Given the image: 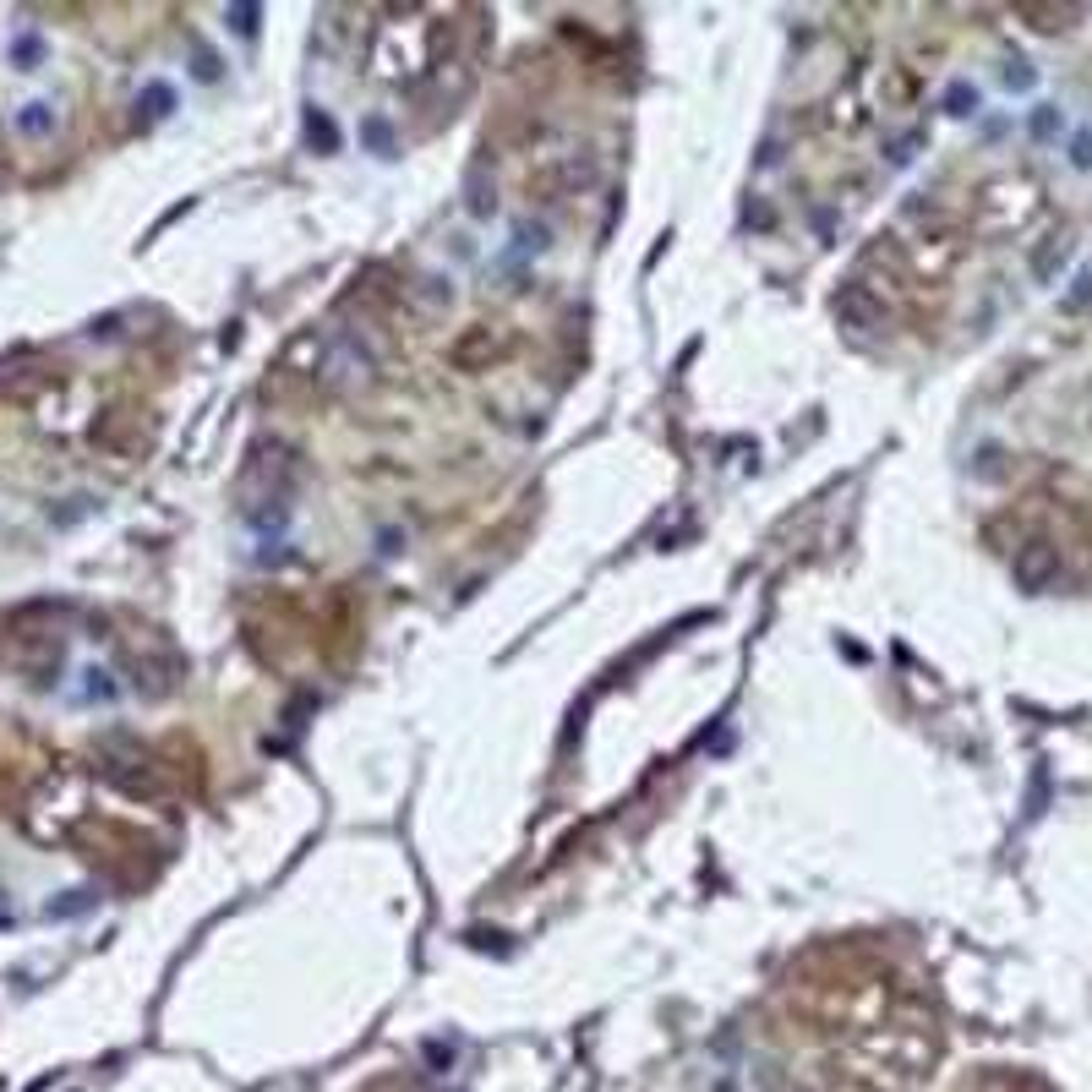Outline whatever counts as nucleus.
<instances>
[{
    "instance_id": "f257e3e1",
    "label": "nucleus",
    "mask_w": 1092,
    "mask_h": 1092,
    "mask_svg": "<svg viewBox=\"0 0 1092 1092\" xmlns=\"http://www.w3.org/2000/svg\"><path fill=\"white\" fill-rule=\"evenodd\" d=\"M1049 568H1054V557H1049V552H1038V557L1027 552V557L1016 563V574L1027 579V585H1043V579H1049Z\"/></svg>"
},
{
    "instance_id": "f03ea898",
    "label": "nucleus",
    "mask_w": 1092,
    "mask_h": 1092,
    "mask_svg": "<svg viewBox=\"0 0 1092 1092\" xmlns=\"http://www.w3.org/2000/svg\"><path fill=\"white\" fill-rule=\"evenodd\" d=\"M1005 83H1010V88H1027V83H1032V72H1027V66H1021V61H1016V66H1010V72H1005Z\"/></svg>"
},
{
    "instance_id": "7ed1b4c3",
    "label": "nucleus",
    "mask_w": 1092,
    "mask_h": 1092,
    "mask_svg": "<svg viewBox=\"0 0 1092 1092\" xmlns=\"http://www.w3.org/2000/svg\"><path fill=\"white\" fill-rule=\"evenodd\" d=\"M950 104H956V115H967V104H978V93H967V88H956V93H950Z\"/></svg>"
},
{
    "instance_id": "20e7f679",
    "label": "nucleus",
    "mask_w": 1092,
    "mask_h": 1092,
    "mask_svg": "<svg viewBox=\"0 0 1092 1092\" xmlns=\"http://www.w3.org/2000/svg\"><path fill=\"white\" fill-rule=\"evenodd\" d=\"M1032 132H1038V137H1049V132H1054V110H1038V121H1032Z\"/></svg>"
},
{
    "instance_id": "39448f33",
    "label": "nucleus",
    "mask_w": 1092,
    "mask_h": 1092,
    "mask_svg": "<svg viewBox=\"0 0 1092 1092\" xmlns=\"http://www.w3.org/2000/svg\"><path fill=\"white\" fill-rule=\"evenodd\" d=\"M1076 165H1092V137H1082V143H1076Z\"/></svg>"
}]
</instances>
